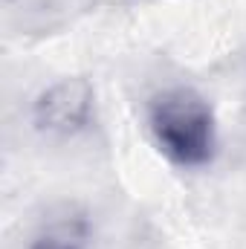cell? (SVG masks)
Segmentation results:
<instances>
[{"mask_svg": "<svg viewBox=\"0 0 246 249\" xmlns=\"http://www.w3.org/2000/svg\"><path fill=\"white\" fill-rule=\"evenodd\" d=\"M148 130L162 157L180 168H200L214 157L211 107L188 87H171L151 99Z\"/></svg>", "mask_w": 246, "mask_h": 249, "instance_id": "cell-1", "label": "cell"}, {"mask_svg": "<svg viewBox=\"0 0 246 249\" xmlns=\"http://www.w3.org/2000/svg\"><path fill=\"white\" fill-rule=\"evenodd\" d=\"M32 119L41 130L72 136L93 119V87L84 78H64L47 87L32 107Z\"/></svg>", "mask_w": 246, "mask_h": 249, "instance_id": "cell-2", "label": "cell"}, {"mask_svg": "<svg viewBox=\"0 0 246 249\" xmlns=\"http://www.w3.org/2000/svg\"><path fill=\"white\" fill-rule=\"evenodd\" d=\"M87 247V223L81 217H64L44 226L29 249H84Z\"/></svg>", "mask_w": 246, "mask_h": 249, "instance_id": "cell-3", "label": "cell"}]
</instances>
